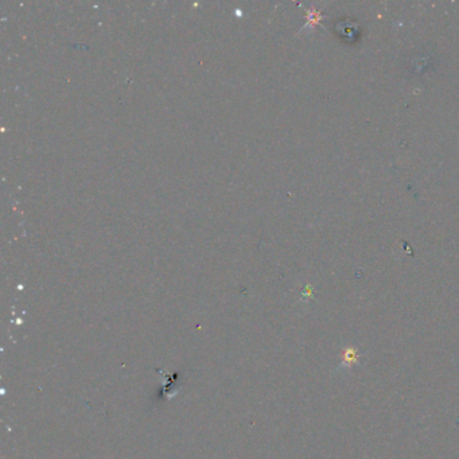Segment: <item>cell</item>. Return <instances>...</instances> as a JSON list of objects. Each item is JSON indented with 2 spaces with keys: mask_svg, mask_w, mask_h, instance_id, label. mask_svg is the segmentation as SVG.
I'll return each mask as SVG.
<instances>
[{
  "mask_svg": "<svg viewBox=\"0 0 459 459\" xmlns=\"http://www.w3.org/2000/svg\"><path fill=\"white\" fill-rule=\"evenodd\" d=\"M344 360H345L344 364H346L348 367H351L353 364L357 362V351L354 349H348L345 353V355H344Z\"/></svg>",
  "mask_w": 459,
  "mask_h": 459,
  "instance_id": "cell-1",
  "label": "cell"
}]
</instances>
